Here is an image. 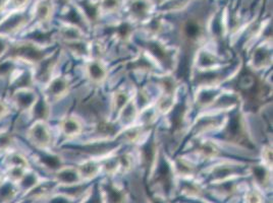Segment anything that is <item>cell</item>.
<instances>
[{
    "label": "cell",
    "instance_id": "cell-47",
    "mask_svg": "<svg viewBox=\"0 0 273 203\" xmlns=\"http://www.w3.org/2000/svg\"><path fill=\"white\" fill-rule=\"evenodd\" d=\"M262 159L264 163V166L268 169L272 166V150L270 147H265L262 151Z\"/></svg>",
    "mask_w": 273,
    "mask_h": 203
},
{
    "label": "cell",
    "instance_id": "cell-14",
    "mask_svg": "<svg viewBox=\"0 0 273 203\" xmlns=\"http://www.w3.org/2000/svg\"><path fill=\"white\" fill-rule=\"evenodd\" d=\"M158 158V150L157 146L154 141L146 143L141 151V159L145 168H147L150 172L153 171Z\"/></svg>",
    "mask_w": 273,
    "mask_h": 203
},
{
    "label": "cell",
    "instance_id": "cell-35",
    "mask_svg": "<svg viewBox=\"0 0 273 203\" xmlns=\"http://www.w3.org/2000/svg\"><path fill=\"white\" fill-rule=\"evenodd\" d=\"M158 85L162 89L163 94L165 95H175V91L177 88L176 80L171 76H162L158 79Z\"/></svg>",
    "mask_w": 273,
    "mask_h": 203
},
{
    "label": "cell",
    "instance_id": "cell-49",
    "mask_svg": "<svg viewBox=\"0 0 273 203\" xmlns=\"http://www.w3.org/2000/svg\"><path fill=\"white\" fill-rule=\"evenodd\" d=\"M119 6V0H103L102 8L104 11H113Z\"/></svg>",
    "mask_w": 273,
    "mask_h": 203
},
{
    "label": "cell",
    "instance_id": "cell-16",
    "mask_svg": "<svg viewBox=\"0 0 273 203\" xmlns=\"http://www.w3.org/2000/svg\"><path fill=\"white\" fill-rule=\"evenodd\" d=\"M220 59L216 55L206 50H201L197 55L196 66L198 70H206L217 68L220 64Z\"/></svg>",
    "mask_w": 273,
    "mask_h": 203
},
{
    "label": "cell",
    "instance_id": "cell-11",
    "mask_svg": "<svg viewBox=\"0 0 273 203\" xmlns=\"http://www.w3.org/2000/svg\"><path fill=\"white\" fill-rule=\"evenodd\" d=\"M61 133L67 138L79 136L83 131V124L76 116H65L59 123Z\"/></svg>",
    "mask_w": 273,
    "mask_h": 203
},
{
    "label": "cell",
    "instance_id": "cell-37",
    "mask_svg": "<svg viewBox=\"0 0 273 203\" xmlns=\"http://www.w3.org/2000/svg\"><path fill=\"white\" fill-rule=\"evenodd\" d=\"M19 184L21 185L22 188H24L25 190H31L33 189L37 184H39V179L37 177L36 174L34 173H28L26 172V174L24 175V177L21 179V181L19 182Z\"/></svg>",
    "mask_w": 273,
    "mask_h": 203
},
{
    "label": "cell",
    "instance_id": "cell-40",
    "mask_svg": "<svg viewBox=\"0 0 273 203\" xmlns=\"http://www.w3.org/2000/svg\"><path fill=\"white\" fill-rule=\"evenodd\" d=\"M157 109L156 108H146L142 111L141 113V121L142 124L141 126H146V125H150L155 119H156V115H157Z\"/></svg>",
    "mask_w": 273,
    "mask_h": 203
},
{
    "label": "cell",
    "instance_id": "cell-36",
    "mask_svg": "<svg viewBox=\"0 0 273 203\" xmlns=\"http://www.w3.org/2000/svg\"><path fill=\"white\" fill-rule=\"evenodd\" d=\"M173 106H174V96L162 94V96L157 101L156 109L158 112L166 114L172 110Z\"/></svg>",
    "mask_w": 273,
    "mask_h": 203
},
{
    "label": "cell",
    "instance_id": "cell-8",
    "mask_svg": "<svg viewBox=\"0 0 273 203\" xmlns=\"http://www.w3.org/2000/svg\"><path fill=\"white\" fill-rule=\"evenodd\" d=\"M86 74L90 82L94 85H101L108 75V70L100 59H93L86 65Z\"/></svg>",
    "mask_w": 273,
    "mask_h": 203
},
{
    "label": "cell",
    "instance_id": "cell-46",
    "mask_svg": "<svg viewBox=\"0 0 273 203\" xmlns=\"http://www.w3.org/2000/svg\"><path fill=\"white\" fill-rule=\"evenodd\" d=\"M29 1L30 0H8V2H6L5 8L10 9L11 12L21 11L28 5Z\"/></svg>",
    "mask_w": 273,
    "mask_h": 203
},
{
    "label": "cell",
    "instance_id": "cell-3",
    "mask_svg": "<svg viewBox=\"0 0 273 203\" xmlns=\"http://www.w3.org/2000/svg\"><path fill=\"white\" fill-rule=\"evenodd\" d=\"M147 49L149 51V55L152 59L159 65H162L164 68L170 70L174 67V53L171 49L166 47L162 43L158 41H150L146 45Z\"/></svg>",
    "mask_w": 273,
    "mask_h": 203
},
{
    "label": "cell",
    "instance_id": "cell-12",
    "mask_svg": "<svg viewBox=\"0 0 273 203\" xmlns=\"http://www.w3.org/2000/svg\"><path fill=\"white\" fill-rule=\"evenodd\" d=\"M56 181L64 186H76L80 184L82 180L80 173L77 168L72 167H62L55 173Z\"/></svg>",
    "mask_w": 273,
    "mask_h": 203
},
{
    "label": "cell",
    "instance_id": "cell-26",
    "mask_svg": "<svg viewBox=\"0 0 273 203\" xmlns=\"http://www.w3.org/2000/svg\"><path fill=\"white\" fill-rule=\"evenodd\" d=\"M239 103V96L234 93H224L220 94L217 99L213 102V107L217 111L222 110H227L229 108H233L236 104Z\"/></svg>",
    "mask_w": 273,
    "mask_h": 203
},
{
    "label": "cell",
    "instance_id": "cell-33",
    "mask_svg": "<svg viewBox=\"0 0 273 203\" xmlns=\"http://www.w3.org/2000/svg\"><path fill=\"white\" fill-rule=\"evenodd\" d=\"M221 122H223V119L221 120L219 117H205L204 119L200 120V122L197 124V131L204 132L210 129H214L219 127Z\"/></svg>",
    "mask_w": 273,
    "mask_h": 203
},
{
    "label": "cell",
    "instance_id": "cell-21",
    "mask_svg": "<svg viewBox=\"0 0 273 203\" xmlns=\"http://www.w3.org/2000/svg\"><path fill=\"white\" fill-rule=\"evenodd\" d=\"M172 170L176 175L187 178V177H191L194 175L196 168L190 160L184 157H177L172 163Z\"/></svg>",
    "mask_w": 273,
    "mask_h": 203
},
{
    "label": "cell",
    "instance_id": "cell-41",
    "mask_svg": "<svg viewBox=\"0 0 273 203\" xmlns=\"http://www.w3.org/2000/svg\"><path fill=\"white\" fill-rule=\"evenodd\" d=\"M131 35L132 30L128 25H120L115 30V38L122 43H126L128 41H130Z\"/></svg>",
    "mask_w": 273,
    "mask_h": 203
},
{
    "label": "cell",
    "instance_id": "cell-48",
    "mask_svg": "<svg viewBox=\"0 0 273 203\" xmlns=\"http://www.w3.org/2000/svg\"><path fill=\"white\" fill-rule=\"evenodd\" d=\"M246 203H262V196L257 190H250L246 195Z\"/></svg>",
    "mask_w": 273,
    "mask_h": 203
},
{
    "label": "cell",
    "instance_id": "cell-42",
    "mask_svg": "<svg viewBox=\"0 0 273 203\" xmlns=\"http://www.w3.org/2000/svg\"><path fill=\"white\" fill-rule=\"evenodd\" d=\"M183 192L188 196L192 197H199L202 194V189L200 186L193 182H187L183 187Z\"/></svg>",
    "mask_w": 273,
    "mask_h": 203
},
{
    "label": "cell",
    "instance_id": "cell-52",
    "mask_svg": "<svg viewBox=\"0 0 273 203\" xmlns=\"http://www.w3.org/2000/svg\"><path fill=\"white\" fill-rule=\"evenodd\" d=\"M6 2H7V0H0V12L5 8Z\"/></svg>",
    "mask_w": 273,
    "mask_h": 203
},
{
    "label": "cell",
    "instance_id": "cell-1",
    "mask_svg": "<svg viewBox=\"0 0 273 203\" xmlns=\"http://www.w3.org/2000/svg\"><path fill=\"white\" fill-rule=\"evenodd\" d=\"M8 50H9L8 56L10 59L14 61L21 60L35 65L46 57L44 54L43 47L30 41L17 43L9 47Z\"/></svg>",
    "mask_w": 273,
    "mask_h": 203
},
{
    "label": "cell",
    "instance_id": "cell-6",
    "mask_svg": "<svg viewBox=\"0 0 273 203\" xmlns=\"http://www.w3.org/2000/svg\"><path fill=\"white\" fill-rule=\"evenodd\" d=\"M69 90V82L64 76H56L50 79L46 86V100L57 101L67 95Z\"/></svg>",
    "mask_w": 273,
    "mask_h": 203
},
{
    "label": "cell",
    "instance_id": "cell-4",
    "mask_svg": "<svg viewBox=\"0 0 273 203\" xmlns=\"http://www.w3.org/2000/svg\"><path fill=\"white\" fill-rule=\"evenodd\" d=\"M204 28L197 19L187 21L181 28V38L187 46H196L203 39Z\"/></svg>",
    "mask_w": 273,
    "mask_h": 203
},
{
    "label": "cell",
    "instance_id": "cell-45",
    "mask_svg": "<svg viewBox=\"0 0 273 203\" xmlns=\"http://www.w3.org/2000/svg\"><path fill=\"white\" fill-rule=\"evenodd\" d=\"M13 144V137L7 130H0V151L7 150Z\"/></svg>",
    "mask_w": 273,
    "mask_h": 203
},
{
    "label": "cell",
    "instance_id": "cell-18",
    "mask_svg": "<svg viewBox=\"0 0 273 203\" xmlns=\"http://www.w3.org/2000/svg\"><path fill=\"white\" fill-rule=\"evenodd\" d=\"M101 165L94 159H89L81 164L77 169L82 180H91L95 178L101 171Z\"/></svg>",
    "mask_w": 273,
    "mask_h": 203
},
{
    "label": "cell",
    "instance_id": "cell-19",
    "mask_svg": "<svg viewBox=\"0 0 273 203\" xmlns=\"http://www.w3.org/2000/svg\"><path fill=\"white\" fill-rule=\"evenodd\" d=\"M220 95L217 88L214 87H201L197 93L196 101L200 107H207L212 105V103L217 99Z\"/></svg>",
    "mask_w": 273,
    "mask_h": 203
},
{
    "label": "cell",
    "instance_id": "cell-27",
    "mask_svg": "<svg viewBox=\"0 0 273 203\" xmlns=\"http://www.w3.org/2000/svg\"><path fill=\"white\" fill-rule=\"evenodd\" d=\"M30 111L32 112V115L36 119V121H46L50 113L49 102L46 99L41 100L38 98V100Z\"/></svg>",
    "mask_w": 273,
    "mask_h": 203
},
{
    "label": "cell",
    "instance_id": "cell-34",
    "mask_svg": "<svg viewBox=\"0 0 273 203\" xmlns=\"http://www.w3.org/2000/svg\"><path fill=\"white\" fill-rule=\"evenodd\" d=\"M33 79H34V76L31 72L23 71V72L19 73L16 76H13L12 83L14 84V86L17 87L16 90H19V89H30V85H32Z\"/></svg>",
    "mask_w": 273,
    "mask_h": 203
},
{
    "label": "cell",
    "instance_id": "cell-2",
    "mask_svg": "<svg viewBox=\"0 0 273 203\" xmlns=\"http://www.w3.org/2000/svg\"><path fill=\"white\" fill-rule=\"evenodd\" d=\"M30 143L40 150H46L52 140L51 131L45 121H36L27 133Z\"/></svg>",
    "mask_w": 273,
    "mask_h": 203
},
{
    "label": "cell",
    "instance_id": "cell-51",
    "mask_svg": "<svg viewBox=\"0 0 273 203\" xmlns=\"http://www.w3.org/2000/svg\"><path fill=\"white\" fill-rule=\"evenodd\" d=\"M9 113V106L4 100L0 99V119L7 116Z\"/></svg>",
    "mask_w": 273,
    "mask_h": 203
},
{
    "label": "cell",
    "instance_id": "cell-50",
    "mask_svg": "<svg viewBox=\"0 0 273 203\" xmlns=\"http://www.w3.org/2000/svg\"><path fill=\"white\" fill-rule=\"evenodd\" d=\"M10 47V44L8 42V39L6 36L0 35V56L5 54Z\"/></svg>",
    "mask_w": 273,
    "mask_h": 203
},
{
    "label": "cell",
    "instance_id": "cell-30",
    "mask_svg": "<svg viewBox=\"0 0 273 203\" xmlns=\"http://www.w3.org/2000/svg\"><path fill=\"white\" fill-rule=\"evenodd\" d=\"M268 168L265 166H256L251 168V174L254 177V180L257 182L258 185L261 186H267L270 181V175L268 172Z\"/></svg>",
    "mask_w": 273,
    "mask_h": 203
},
{
    "label": "cell",
    "instance_id": "cell-17",
    "mask_svg": "<svg viewBox=\"0 0 273 203\" xmlns=\"http://www.w3.org/2000/svg\"><path fill=\"white\" fill-rule=\"evenodd\" d=\"M138 110L139 109L136 102L132 98L118 113L120 122L125 126H130L132 123H134L137 120L139 114Z\"/></svg>",
    "mask_w": 273,
    "mask_h": 203
},
{
    "label": "cell",
    "instance_id": "cell-32",
    "mask_svg": "<svg viewBox=\"0 0 273 203\" xmlns=\"http://www.w3.org/2000/svg\"><path fill=\"white\" fill-rule=\"evenodd\" d=\"M60 36L64 40V42L83 40V33L77 27H70V26L63 27L60 31Z\"/></svg>",
    "mask_w": 273,
    "mask_h": 203
},
{
    "label": "cell",
    "instance_id": "cell-15",
    "mask_svg": "<svg viewBox=\"0 0 273 203\" xmlns=\"http://www.w3.org/2000/svg\"><path fill=\"white\" fill-rule=\"evenodd\" d=\"M271 51H270V47L267 46H260L258 47L252 57V61L251 64L253 66L254 69H262L265 68L267 66H269L271 64Z\"/></svg>",
    "mask_w": 273,
    "mask_h": 203
},
{
    "label": "cell",
    "instance_id": "cell-23",
    "mask_svg": "<svg viewBox=\"0 0 273 203\" xmlns=\"http://www.w3.org/2000/svg\"><path fill=\"white\" fill-rule=\"evenodd\" d=\"M195 151L204 158H214L219 153L217 145L210 140L198 141V144L195 146Z\"/></svg>",
    "mask_w": 273,
    "mask_h": 203
},
{
    "label": "cell",
    "instance_id": "cell-22",
    "mask_svg": "<svg viewBox=\"0 0 273 203\" xmlns=\"http://www.w3.org/2000/svg\"><path fill=\"white\" fill-rule=\"evenodd\" d=\"M103 193L108 203H125L126 194L124 190L115 186L114 184H104Z\"/></svg>",
    "mask_w": 273,
    "mask_h": 203
},
{
    "label": "cell",
    "instance_id": "cell-20",
    "mask_svg": "<svg viewBox=\"0 0 273 203\" xmlns=\"http://www.w3.org/2000/svg\"><path fill=\"white\" fill-rule=\"evenodd\" d=\"M52 10H53V5L51 0H40L37 2L35 6V18L41 23L45 24L47 23L51 15H52Z\"/></svg>",
    "mask_w": 273,
    "mask_h": 203
},
{
    "label": "cell",
    "instance_id": "cell-29",
    "mask_svg": "<svg viewBox=\"0 0 273 203\" xmlns=\"http://www.w3.org/2000/svg\"><path fill=\"white\" fill-rule=\"evenodd\" d=\"M132 99L131 95L126 91H117L113 94L112 97V103H111V109L112 113L118 114L120 110L129 103V101Z\"/></svg>",
    "mask_w": 273,
    "mask_h": 203
},
{
    "label": "cell",
    "instance_id": "cell-10",
    "mask_svg": "<svg viewBox=\"0 0 273 203\" xmlns=\"http://www.w3.org/2000/svg\"><path fill=\"white\" fill-rule=\"evenodd\" d=\"M243 169L242 166L239 164L233 163H222L213 168L211 176L213 180L219 183L221 181L229 180L230 178L234 177L235 174H238Z\"/></svg>",
    "mask_w": 273,
    "mask_h": 203
},
{
    "label": "cell",
    "instance_id": "cell-39",
    "mask_svg": "<svg viewBox=\"0 0 273 203\" xmlns=\"http://www.w3.org/2000/svg\"><path fill=\"white\" fill-rule=\"evenodd\" d=\"M148 10H149L148 2L144 0H137L132 4V13L138 18L145 16Z\"/></svg>",
    "mask_w": 273,
    "mask_h": 203
},
{
    "label": "cell",
    "instance_id": "cell-31",
    "mask_svg": "<svg viewBox=\"0 0 273 203\" xmlns=\"http://www.w3.org/2000/svg\"><path fill=\"white\" fill-rule=\"evenodd\" d=\"M5 163L8 168H23L28 169L27 158L20 152H11L5 157Z\"/></svg>",
    "mask_w": 273,
    "mask_h": 203
},
{
    "label": "cell",
    "instance_id": "cell-28",
    "mask_svg": "<svg viewBox=\"0 0 273 203\" xmlns=\"http://www.w3.org/2000/svg\"><path fill=\"white\" fill-rule=\"evenodd\" d=\"M144 132V126L141 125H130L125 128V130L120 134V137L123 141L135 144L138 143L143 135Z\"/></svg>",
    "mask_w": 273,
    "mask_h": 203
},
{
    "label": "cell",
    "instance_id": "cell-43",
    "mask_svg": "<svg viewBox=\"0 0 273 203\" xmlns=\"http://www.w3.org/2000/svg\"><path fill=\"white\" fill-rule=\"evenodd\" d=\"M14 60H4L2 63H0V77H7L11 76L14 71Z\"/></svg>",
    "mask_w": 273,
    "mask_h": 203
},
{
    "label": "cell",
    "instance_id": "cell-38",
    "mask_svg": "<svg viewBox=\"0 0 273 203\" xmlns=\"http://www.w3.org/2000/svg\"><path fill=\"white\" fill-rule=\"evenodd\" d=\"M95 132L100 138H108L115 133V128L110 122H99L96 125Z\"/></svg>",
    "mask_w": 273,
    "mask_h": 203
},
{
    "label": "cell",
    "instance_id": "cell-44",
    "mask_svg": "<svg viewBox=\"0 0 273 203\" xmlns=\"http://www.w3.org/2000/svg\"><path fill=\"white\" fill-rule=\"evenodd\" d=\"M117 160H118V170H120L121 172H128L129 170H131L133 165V159L130 154L123 153L121 155H118Z\"/></svg>",
    "mask_w": 273,
    "mask_h": 203
},
{
    "label": "cell",
    "instance_id": "cell-24",
    "mask_svg": "<svg viewBox=\"0 0 273 203\" xmlns=\"http://www.w3.org/2000/svg\"><path fill=\"white\" fill-rule=\"evenodd\" d=\"M64 46L66 49L70 51L77 57H87L91 55V45L84 42L83 40H76V41H67L64 42Z\"/></svg>",
    "mask_w": 273,
    "mask_h": 203
},
{
    "label": "cell",
    "instance_id": "cell-25",
    "mask_svg": "<svg viewBox=\"0 0 273 203\" xmlns=\"http://www.w3.org/2000/svg\"><path fill=\"white\" fill-rule=\"evenodd\" d=\"M39 163L46 169L57 171L60 168H62V159L58 154H55L53 152H42L38 157Z\"/></svg>",
    "mask_w": 273,
    "mask_h": 203
},
{
    "label": "cell",
    "instance_id": "cell-9",
    "mask_svg": "<svg viewBox=\"0 0 273 203\" xmlns=\"http://www.w3.org/2000/svg\"><path fill=\"white\" fill-rule=\"evenodd\" d=\"M38 100L36 93L31 89H19L12 96V101L16 108L22 111H30Z\"/></svg>",
    "mask_w": 273,
    "mask_h": 203
},
{
    "label": "cell",
    "instance_id": "cell-5",
    "mask_svg": "<svg viewBox=\"0 0 273 203\" xmlns=\"http://www.w3.org/2000/svg\"><path fill=\"white\" fill-rule=\"evenodd\" d=\"M28 23V16L21 11H12L2 22H0V35L7 36L24 28Z\"/></svg>",
    "mask_w": 273,
    "mask_h": 203
},
{
    "label": "cell",
    "instance_id": "cell-13",
    "mask_svg": "<svg viewBox=\"0 0 273 203\" xmlns=\"http://www.w3.org/2000/svg\"><path fill=\"white\" fill-rule=\"evenodd\" d=\"M158 64L152 59L148 53H141L137 58L132 60L128 67L131 70H137L141 72H153L156 70Z\"/></svg>",
    "mask_w": 273,
    "mask_h": 203
},
{
    "label": "cell",
    "instance_id": "cell-7",
    "mask_svg": "<svg viewBox=\"0 0 273 203\" xmlns=\"http://www.w3.org/2000/svg\"><path fill=\"white\" fill-rule=\"evenodd\" d=\"M57 64V56H46L43 60H41L38 64H36L37 68L33 73L34 79L39 83L48 84L52 78V73L54 71L55 66Z\"/></svg>",
    "mask_w": 273,
    "mask_h": 203
}]
</instances>
